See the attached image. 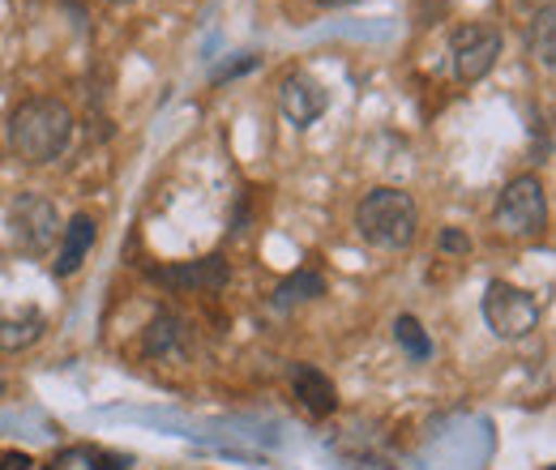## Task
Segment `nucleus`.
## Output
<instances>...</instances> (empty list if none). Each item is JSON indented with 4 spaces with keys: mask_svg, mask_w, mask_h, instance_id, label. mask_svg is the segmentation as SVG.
<instances>
[{
    "mask_svg": "<svg viewBox=\"0 0 556 470\" xmlns=\"http://www.w3.org/2000/svg\"><path fill=\"white\" fill-rule=\"evenodd\" d=\"M484 321L501 342H522L540 330V300L514 282H488L484 291Z\"/></svg>",
    "mask_w": 556,
    "mask_h": 470,
    "instance_id": "nucleus-4",
    "label": "nucleus"
},
{
    "mask_svg": "<svg viewBox=\"0 0 556 470\" xmlns=\"http://www.w3.org/2000/svg\"><path fill=\"white\" fill-rule=\"evenodd\" d=\"M321 4H330V9H348V4H355V0H321Z\"/></svg>",
    "mask_w": 556,
    "mask_h": 470,
    "instance_id": "nucleus-20",
    "label": "nucleus"
},
{
    "mask_svg": "<svg viewBox=\"0 0 556 470\" xmlns=\"http://www.w3.org/2000/svg\"><path fill=\"white\" fill-rule=\"evenodd\" d=\"M527 43H531V56L544 68L556 65V4H540V13L531 17V30H527Z\"/></svg>",
    "mask_w": 556,
    "mask_h": 470,
    "instance_id": "nucleus-12",
    "label": "nucleus"
},
{
    "mask_svg": "<svg viewBox=\"0 0 556 470\" xmlns=\"http://www.w3.org/2000/svg\"><path fill=\"white\" fill-rule=\"evenodd\" d=\"M496 231L501 236H514V240H531L544 231L548 223V193H544V180L540 176H514L501 198H496V214H492Z\"/></svg>",
    "mask_w": 556,
    "mask_h": 470,
    "instance_id": "nucleus-3",
    "label": "nucleus"
},
{
    "mask_svg": "<svg viewBox=\"0 0 556 470\" xmlns=\"http://www.w3.org/2000/svg\"><path fill=\"white\" fill-rule=\"evenodd\" d=\"M394 338H399V346L416 359V364H424V359H432V338L424 334V326H419L412 313H403L399 321H394Z\"/></svg>",
    "mask_w": 556,
    "mask_h": 470,
    "instance_id": "nucleus-15",
    "label": "nucleus"
},
{
    "mask_svg": "<svg viewBox=\"0 0 556 470\" xmlns=\"http://www.w3.org/2000/svg\"><path fill=\"white\" fill-rule=\"evenodd\" d=\"M73 120L70 103L65 99H52V94H35V99H22L9 116V150L22 158V163H56L73 141Z\"/></svg>",
    "mask_w": 556,
    "mask_h": 470,
    "instance_id": "nucleus-1",
    "label": "nucleus"
},
{
    "mask_svg": "<svg viewBox=\"0 0 556 470\" xmlns=\"http://www.w3.org/2000/svg\"><path fill=\"white\" fill-rule=\"evenodd\" d=\"M291 394L308 415H334L339 410V385L317 364H291Z\"/></svg>",
    "mask_w": 556,
    "mask_h": 470,
    "instance_id": "nucleus-9",
    "label": "nucleus"
},
{
    "mask_svg": "<svg viewBox=\"0 0 556 470\" xmlns=\"http://www.w3.org/2000/svg\"><path fill=\"white\" fill-rule=\"evenodd\" d=\"M112 4H125V0H112Z\"/></svg>",
    "mask_w": 556,
    "mask_h": 470,
    "instance_id": "nucleus-23",
    "label": "nucleus"
},
{
    "mask_svg": "<svg viewBox=\"0 0 556 470\" xmlns=\"http://www.w3.org/2000/svg\"><path fill=\"white\" fill-rule=\"evenodd\" d=\"M317 295H326V278L313 274V269H295V274H287L275 287V308L308 304V300H317Z\"/></svg>",
    "mask_w": 556,
    "mask_h": 470,
    "instance_id": "nucleus-13",
    "label": "nucleus"
},
{
    "mask_svg": "<svg viewBox=\"0 0 556 470\" xmlns=\"http://www.w3.org/2000/svg\"><path fill=\"white\" fill-rule=\"evenodd\" d=\"M0 470H35V462H30V454H22V449H9V454L0 458Z\"/></svg>",
    "mask_w": 556,
    "mask_h": 470,
    "instance_id": "nucleus-18",
    "label": "nucleus"
},
{
    "mask_svg": "<svg viewBox=\"0 0 556 470\" xmlns=\"http://www.w3.org/2000/svg\"><path fill=\"white\" fill-rule=\"evenodd\" d=\"M125 467H129L125 454H99V449L90 454V470H125Z\"/></svg>",
    "mask_w": 556,
    "mask_h": 470,
    "instance_id": "nucleus-17",
    "label": "nucleus"
},
{
    "mask_svg": "<svg viewBox=\"0 0 556 470\" xmlns=\"http://www.w3.org/2000/svg\"><path fill=\"white\" fill-rule=\"evenodd\" d=\"M48 330V321L39 313H26V317H4L0 313V351H26L35 346Z\"/></svg>",
    "mask_w": 556,
    "mask_h": 470,
    "instance_id": "nucleus-14",
    "label": "nucleus"
},
{
    "mask_svg": "<svg viewBox=\"0 0 556 470\" xmlns=\"http://www.w3.org/2000/svg\"><path fill=\"white\" fill-rule=\"evenodd\" d=\"M355 231L364 244L386 249V253H403L416 244L419 231V205L407 189H372L364 193V202L355 205Z\"/></svg>",
    "mask_w": 556,
    "mask_h": 470,
    "instance_id": "nucleus-2",
    "label": "nucleus"
},
{
    "mask_svg": "<svg viewBox=\"0 0 556 470\" xmlns=\"http://www.w3.org/2000/svg\"><path fill=\"white\" fill-rule=\"evenodd\" d=\"M326 107H330V94H326V86L317 81V77H308V73H287L282 81H278V112L295 125V129H308V125H317L321 116H326Z\"/></svg>",
    "mask_w": 556,
    "mask_h": 470,
    "instance_id": "nucleus-7",
    "label": "nucleus"
},
{
    "mask_svg": "<svg viewBox=\"0 0 556 470\" xmlns=\"http://www.w3.org/2000/svg\"><path fill=\"white\" fill-rule=\"evenodd\" d=\"M501 48H505V39H501V30L496 26H488V22H467V26H458L454 30V73H458V81H484L492 65L501 61Z\"/></svg>",
    "mask_w": 556,
    "mask_h": 470,
    "instance_id": "nucleus-6",
    "label": "nucleus"
},
{
    "mask_svg": "<svg viewBox=\"0 0 556 470\" xmlns=\"http://www.w3.org/2000/svg\"><path fill=\"white\" fill-rule=\"evenodd\" d=\"M43 470H61V467H43Z\"/></svg>",
    "mask_w": 556,
    "mask_h": 470,
    "instance_id": "nucleus-22",
    "label": "nucleus"
},
{
    "mask_svg": "<svg viewBox=\"0 0 556 470\" xmlns=\"http://www.w3.org/2000/svg\"><path fill=\"white\" fill-rule=\"evenodd\" d=\"M4 218H9V231H13L17 249L30 253V257H43L56 244V236L65 231L56 205L48 202L43 193H17L4 209Z\"/></svg>",
    "mask_w": 556,
    "mask_h": 470,
    "instance_id": "nucleus-5",
    "label": "nucleus"
},
{
    "mask_svg": "<svg viewBox=\"0 0 556 470\" xmlns=\"http://www.w3.org/2000/svg\"><path fill=\"white\" fill-rule=\"evenodd\" d=\"M154 282H163L167 291H198V295H214L227 287L231 266L223 257H198V262H176V266H154L150 269Z\"/></svg>",
    "mask_w": 556,
    "mask_h": 470,
    "instance_id": "nucleus-8",
    "label": "nucleus"
},
{
    "mask_svg": "<svg viewBox=\"0 0 556 470\" xmlns=\"http://www.w3.org/2000/svg\"><path fill=\"white\" fill-rule=\"evenodd\" d=\"M0 398H4V368H0Z\"/></svg>",
    "mask_w": 556,
    "mask_h": 470,
    "instance_id": "nucleus-21",
    "label": "nucleus"
},
{
    "mask_svg": "<svg viewBox=\"0 0 556 470\" xmlns=\"http://www.w3.org/2000/svg\"><path fill=\"white\" fill-rule=\"evenodd\" d=\"M185 351H189V326H185V317L159 308L150 317L146 334H141V355L146 359H172V355H185Z\"/></svg>",
    "mask_w": 556,
    "mask_h": 470,
    "instance_id": "nucleus-11",
    "label": "nucleus"
},
{
    "mask_svg": "<svg viewBox=\"0 0 556 470\" xmlns=\"http://www.w3.org/2000/svg\"><path fill=\"white\" fill-rule=\"evenodd\" d=\"M94 240H99V223H94L90 214H73L70 227L61 231V249H56L52 274H56V278H70V274H77V269L86 266V257H90Z\"/></svg>",
    "mask_w": 556,
    "mask_h": 470,
    "instance_id": "nucleus-10",
    "label": "nucleus"
},
{
    "mask_svg": "<svg viewBox=\"0 0 556 470\" xmlns=\"http://www.w3.org/2000/svg\"><path fill=\"white\" fill-rule=\"evenodd\" d=\"M441 249H445V253H471V240H467L463 231L445 227V231H441Z\"/></svg>",
    "mask_w": 556,
    "mask_h": 470,
    "instance_id": "nucleus-16",
    "label": "nucleus"
},
{
    "mask_svg": "<svg viewBox=\"0 0 556 470\" xmlns=\"http://www.w3.org/2000/svg\"><path fill=\"white\" fill-rule=\"evenodd\" d=\"M257 65V56H244V61H240V65H231V68H223V73H218V81H223V77H236V73H249V68Z\"/></svg>",
    "mask_w": 556,
    "mask_h": 470,
    "instance_id": "nucleus-19",
    "label": "nucleus"
}]
</instances>
